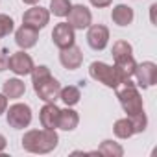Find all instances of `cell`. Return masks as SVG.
<instances>
[{"label":"cell","mask_w":157,"mask_h":157,"mask_svg":"<svg viewBox=\"0 0 157 157\" xmlns=\"http://www.w3.org/2000/svg\"><path fill=\"white\" fill-rule=\"evenodd\" d=\"M59 137L56 133V129H30L24 133L22 137V148L30 153H50L57 148Z\"/></svg>","instance_id":"6da1fadb"},{"label":"cell","mask_w":157,"mask_h":157,"mask_svg":"<svg viewBox=\"0 0 157 157\" xmlns=\"http://www.w3.org/2000/svg\"><path fill=\"white\" fill-rule=\"evenodd\" d=\"M115 91H117V98L128 117H133V115L144 111L142 96L137 89V83H133L131 80H124L115 87Z\"/></svg>","instance_id":"7a4b0ae2"},{"label":"cell","mask_w":157,"mask_h":157,"mask_svg":"<svg viewBox=\"0 0 157 157\" xmlns=\"http://www.w3.org/2000/svg\"><path fill=\"white\" fill-rule=\"evenodd\" d=\"M89 74L93 80H96L98 83H104L105 87L109 89H115L120 82H118V78L115 74V68L104 61H93L91 67H89Z\"/></svg>","instance_id":"3957f363"},{"label":"cell","mask_w":157,"mask_h":157,"mask_svg":"<svg viewBox=\"0 0 157 157\" xmlns=\"http://www.w3.org/2000/svg\"><path fill=\"white\" fill-rule=\"evenodd\" d=\"M33 91L37 93V96L43 100V102H50V104H56V100L59 98V91H61V83L56 80V78L50 74L43 80H37L33 82Z\"/></svg>","instance_id":"277c9868"},{"label":"cell","mask_w":157,"mask_h":157,"mask_svg":"<svg viewBox=\"0 0 157 157\" xmlns=\"http://www.w3.org/2000/svg\"><path fill=\"white\" fill-rule=\"evenodd\" d=\"M6 120L15 129L28 128L32 122V107L28 104H13L10 109H6Z\"/></svg>","instance_id":"5b68a950"},{"label":"cell","mask_w":157,"mask_h":157,"mask_svg":"<svg viewBox=\"0 0 157 157\" xmlns=\"http://www.w3.org/2000/svg\"><path fill=\"white\" fill-rule=\"evenodd\" d=\"M133 76L137 78V87L148 89V87L155 85V82H157V65L153 61H144L135 67Z\"/></svg>","instance_id":"8992f818"},{"label":"cell","mask_w":157,"mask_h":157,"mask_svg":"<svg viewBox=\"0 0 157 157\" xmlns=\"http://www.w3.org/2000/svg\"><path fill=\"white\" fill-rule=\"evenodd\" d=\"M67 19H68V24H70L74 30H85V28H89L91 22H93L91 10L85 8L83 4L72 6L70 11H68V15H67Z\"/></svg>","instance_id":"52a82bcc"},{"label":"cell","mask_w":157,"mask_h":157,"mask_svg":"<svg viewBox=\"0 0 157 157\" xmlns=\"http://www.w3.org/2000/svg\"><path fill=\"white\" fill-rule=\"evenodd\" d=\"M52 41H54V44H56L59 50L68 48V46L74 44V41H76V30H74L68 22H59V24L54 26Z\"/></svg>","instance_id":"ba28073f"},{"label":"cell","mask_w":157,"mask_h":157,"mask_svg":"<svg viewBox=\"0 0 157 157\" xmlns=\"http://www.w3.org/2000/svg\"><path fill=\"white\" fill-rule=\"evenodd\" d=\"M33 67H35V65H33L32 56L26 54L24 50H19V52L11 54L10 59H8V68L13 70L17 76H26V74H30Z\"/></svg>","instance_id":"9c48e42d"},{"label":"cell","mask_w":157,"mask_h":157,"mask_svg":"<svg viewBox=\"0 0 157 157\" xmlns=\"http://www.w3.org/2000/svg\"><path fill=\"white\" fill-rule=\"evenodd\" d=\"M48 22H50V11L41 6H33L22 15V24L35 28V30H43Z\"/></svg>","instance_id":"30bf717a"},{"label":"cell","mask_w":157,"mask_h":157,"mask_svg":"<svg viewBox=\"0 0 157 157\" xmlns=\"http://www.w3.org/2000/svg\"><path fill=\"white\" fill-rule=\"evenodd\" d=\"M87 43L93 50H104L109 43V28L104 24H91L87 30Z\"/></svg>","instance_id":"8fae6325"},{"label":"cell","mask_w":157,"mask_h":157,"mask_svg":"<svg viewBox=\"0 0 157 157\" xmlns=\"http://www.w3.org/2000/svg\"><path fill=\"white\" fill-rule=\"evenodd\" d=\"M59 61L65 68L68 70H76V68H80L82 63H83V54L82 50L78 48L76 44H70L68 48H63L59 52Z\"/></svg>","instance_id":"7c38bea8"},{"label":"cell","mask_w":157,"mask_h":157,"mask_svg":"<svg viewBox=\"0 0 157 157\" xmlns=\"http://www.w3.org/2000/svg\"><path fill=\"white\" fill-rule=\"evenodd\" d=\"M37 39H39V30L35 28H30L26 24H22L17 32H15V43L21 50H28V48H33L37 44Z\"/></svg>","instance_id":"4fadbf2b"},{"label":"cell","mask_w":157,"mask_h":157,"mask_svg":"<svg viewBox=\"0 0 157 157\" xmlns=\"http://www.w3.org/2000/svg\"><path fill=\"white\" fill-rule=\"evenodd\" d=\"M39 120L41 126L46 129H57V120H59V107L56 104L44 102L43 109L39 111Z\"/></svg>","instance_id":"5bb4252c"},{"label":"cell","mask_w":157,"mask_h":157,"mask_svg":"<svg viewBox=\"0 0 157 157\" xmlns=\"http://www.w3.org/2000/svg\"><path fill=\"white\" fill-rule=\"evenodd\" d=\"M80 124V117L74 109H70L67 105V109H59V120H57V128L63 131H72Z\"/></svg>","instance_id":"9a60e30c"},{"label":"cell","mask_w":157,"mask_h":157,"mask_svg":"<svg viewBox=\"0 0 157 157\" xmlns=\"http://www.w3.org/2000/svg\"><path fill=\"white\" fill-rule=\"evenodd\" d=\"M133 17H135L133 10L129 6H126V4H117L113 8V11H111V19H113V22L117 26H128V24H131Z\"/></svg>","instance_id":"2e32d148"},{"label":"cell","mask_w":157,"mask_h":157,"mask_svg":"<svg viewBox=\"0 0 157 157\" xmlns=\"http://www.w3.org/2000/svg\"><path fill=\"white\" fill-rule=\"evenodd\" d=\"M135 67H137V63H135L133 56L128 57V59H122V61H115L113 68H115V74H117V78H118V82L131 80V76H133V72H135Z\"/></svg>","instance_id":"e0dca14e"},{"label":"cell","mask_w":157,"mask_h":157,"mask_svg":"<svg viewBox=\"0 0 157 157\" xmlns=\"http://www.w3.org/2000/svg\"><path fill=\"white\" fill-rule=\"evenodd\" d=\"M2 93H4L8 98L17 100V98H21V96L26 93V85H24V82L19 80V78H10V80L4 82V89H2Z\"/></svg>","instance_id":"ac0fdd59"},{"label":"cell","mask_w":157,"mask_h":157,"mask_svg":"<svg viewBox=\"0 0 157 157\" xmlns=\"http://www.w3.org/2000/svg\"><path fill=\"white\" fill-rule=\"evenodd\" d=\"M59 98L65 102V105L72 107V105H76L78 102H80L82 93H80V89L74 87V85H67V87H61V91H59Z\"/></svg>","instance_id":"d6986e66"},{"label":"cell","mask_w":157,"mask_h":157,"mask_svg":"<svg viewBox=\"0 0 157 157\" xmlns=\"http://www.w3.org/2000/svg\"><path fill=\"white\" fill-rule=\"evenodd\" d=\"M111 56L115 61H122V59H128L133 56V48L128 41H117L113 44V50H111Z\"/></svg>","instance_id":"ffe728a7"},{"label":"cell","mask_w":157,"mask_h":157,"mask_svg":"<svg viewBox=\"0 0 157 157\" xmlns=\"http://www.w3.org/2000/svg\"><path fill=\"white\" fill-rule=\"evenodd\" d=\"M113 131H115V135L118 137V139H129L131 135H135V131H133V124H131V120L126 117V118H118L117 122H115V126H113Z\"/></svg>","instance_id":"44dd1931"},{"label":"cell","mask_w":157,"mask_h":157,"mask_svg":"<svg viewBox=\"0 0 157 157\" xmlns=\"http://www.w3.org/2000/svg\"><path fill=\"white\" fill-rule=\"evenodd\" d=\"M98 153H102L105 157H122L124 155V148L118 142H115V140H104L98 146Z\"/></svg>","instance_id":"7402d4cb"},{"label":"cell","mask_w":157,"mask_h":157,"mask_svg":"<svg viewBox=\"0 0 157 157\" xmlns=\"http://www.w3.org/2000/svg\"><path fill=\"white\" fill-rule=\"evenodd\" d=\"M70 8H72L70 0H52L50 2V13H54L56 17H67Z\"/></svg>","instance_id":"603a6c76"},{"label":"cell","mask_w":157,"mask_h":157,"mask_svg":"<svg viewBox=\"0 0 157 157\" xmlns=\"http://www.w3.org/2000/svg\"><path fill=\"white\" fill-rule=\"evenodd\" d=\"M128 118L131 120L135 133H142V131L146 129V126H148V118H146V113H144V111H142V113H137V115H133V117H128Z\"/></svg>","instance_id":"cb8c5ba5"},{"label":"cell","mask_w":157,"mask_h":157,"mask_svg":"<svg viewBox=\"0 0 157 157\" xmlns=\"http://www.w3.org/2000/svg\"><path fill=\"white\" fill-rule=\"evenodd\" d=\"M13 28H15V22H13V19L10 15H4V13L0 15V39L8 37L13 32Z\"/></svg>","instance_id":"d4e9b609"},{"label":"cell","mask_w":157,"mask_h":157,"mask_svg":"<svg viewBox=\"0 0 157 157\" xmlns=\"http://www.w3.org/2000/svg\"><path fill=\"white\" fill-rule=\"evenodd\" d=\"M91 2V6H94V8H109L111 4H113V0H89Z\"/></svg>","instance_id":"484cf974"},{"label":"cell","mask_w":157,"mask_h":157,"mask_svg":"<svg viewBox=\"0 0 157 157\" xmlns=\"http://www.w3.org/2000/svg\"><path fill=\"white\" fill-rule=\"evenodd\" d=\"M8 56H6V50H0V72H4L8 68Z\"/></svg>","instance_id":"4316f807"},{"label":"cell","mask_w":157,"mask_h":157,"mask_svg":"<svg viewBox=\"0 0 157 157\" xmlns=\"http://www.w3.org/2000/svg\"><path fill=\"white\" fill-rule=\"evenodd\" d=\"M8 109V96L4 93H0V115H4Z\"/></svg>","instance_id":"83f0119b"},{"label":"cell","mask_w":157,"mask_h":157,"mask_svg":"<svg viewBox=\"0 0 157 157\" xmlns=\"http://www.w3.org/2000/svg\"><path fill=\"white\" fill-rule=\"evenodd\" d=\"M6 146H8V140H6V137H4L2 133H0V153L6 150Z\"/></svg>","instance_id":"f1b7e54d"},{"label":"cell","mask_w":157,"mask_h":157,"mask_svg":"<svg viewBox=\"0 0 157 157\" xmlns=\"http://www.w3.org/2000/svg\"><path fill=\"white\" fill-rule=\"evenodd\" d=\"M22 2H24V4H28V6H35L39 0H22Z\"/></svg>","instance_id":"f546056e"}]
</instances>
